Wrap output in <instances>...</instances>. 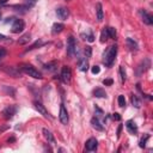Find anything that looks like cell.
<instances>
[{
  "instance_id": "24",
  "label": "cell",
  "mask_w": 153,
  "mask_h": 153,
  "mask_svg": "<svg viewBox=\"0 0 153 153\" xmlns=\"http://www.w3.org/2000/svg\"><path fill=\"white\" fill-rule=\"evenodd\" d=\"M132 104L135 108H140V107H141V102H140V99L138 98L136 95H132Z\"/></svg>"
},
{
  "instance_id": "16",
  "label": "cell",
  "mask_w": 153,
  "mask_h": 153,
  "mask_svg": "<svg viewBox=\"0 0 153 153\" xmlns=\"http://www.w3.org/2000/svg\"><path fill=\"white\" fill-rule=\"evenodd\" d=\"M78 68L81 71V72H86L87 68H88V61H87V58H80L78 60Z\"/></svg>"
},
{
  "instance_id": "20",
  "label": "cell",
  "mask_w": 153,
  "mask_h": 153,
  "mask_svg": "<svg viewBox=\"0 0 153 153\" xmlns=\"http://www.w3.org/2000/svg\"><path fill=\"white\" fill-rule=\"evenodd\" d=\"M91 124H92V127H93L95 129H97V131H99V132L104 131V127L100 124V122H99V120H98L97 117H93V119H91Z\"/></svg>"
},
{
  "instance_id": "36",
  "label": "cell",
  "mask_w": 153,
  "mask_h": 153,
  "mask_svg": "<svg viewBox=\"0 0 153 153\" xmlns=\"http://www.w3.org/2000/svg\"><path fill=\"white\" fill-rule=\"evenodd\" d=\"M112 119H114L115 121H121V116H120V114H117V112L112 114Z\"/></svg>"
},
{
  "instance_id": "18",
  "label": "cell",
  "mask_w": 153,
  "mask_h": 153,
  "mask_svg": "<svg viewBox=\"0 0 153 153\" xmlns=\"http://www.w3.org/2000/svg\"><path fill=\"white\" fill-rule=\"evenodd\" d=\"M43 67H44V69L47 72H54L58 68V61H50V62L46 63Z\"/></svg>"
},
{
  "instance_id": "38",
  "label": "cell",
  "mask_w": 153,
  "mask_h": 153,
  "mask_svg": "<svg viewBox=\"0 0 153 153\" xmlns=\"http://www.w3.org/2000/svg\"><path fill=\"white\" fill-rule=\"evenodd\" d=\"M87 41H88V42H93V41H95V37H93L92 34H90V35L87 36Z\"/></svg>"
},
{
  "instance_id": "25",
  "label": "cell",
  "mask_w": 153,
  "mask_h": 153,
  "mask_svg": "<svg viewBox=\"0 0 153 153\" xmlns=\"http://www.w3.org/2000/svg\"><path fill=\"white\" fill-rule=\"evenodd\" d=\"M108 38H109L108 30H107V28H104L103 31H102V34H100V42H102V43H104V42L108 40Z\"/></svg>"
},
{
  "instance_id": "33",
  "label": "cell",
  "mask_w": 153,
  "mask_h": 153,
  "mask_svg": "<svg viewBox=\"0 0 153 153\" xmlns=\"http://www.w3.org/2000/svg\"><path fill=\"white\" fill-rule=\"evenodd\" d=\"M36 3H37V0H25V4H27V6L29 8H31L32 6H35Z\"/></svg>"
},
{
  "instance_id": "28",
  "label": "cell",
  "mask_w": 153,
  "mask_h": 153,
  "mask_svg": "<svg viewBox=\"0 0 153 153\" xmlns=\"http://www.w3.org/2000/svg\"><path fill=\"white\" fill-rule=\"evenodd\" d=\"M107 30H108V35H109V37L110 38H116V30H115V28H107Z\"/></svg>"
},
{
  "instance_id": "11",
  "label": "cell",
  "mask_w": 153,
  "mask_h": 153,
  "mask_svg": "<svg viewBox=\"0 0 153 153\" xmlns=\"http://www.w3.org/2000/svg\"><path fill=\"white\" fill-rule=\"evenodd\" d=\"M3 71H4L5 73H7V74L12 75V76H15V78H19V76H20V72H19L16 67L5 66V67H3Z\"/></svg>"
},
{
  "instance_id": "19",
  "label": "cell",
  "mask_w": 153,
  "mask_h": 153,
  "mask_svg": "<svg viewBox=\"0 0 153 153\" xmlns=\"http://www.w3.org/2000/svg\"><path fill=\"white\" fill-rule=\"evenodd\" d=\"M63 29H65V25H63L62 23H55V24L53 25L52 32H53V35H58V34L62 32V31H63Z\"/></svg>"
},
{
  "instance_id": "15",
  "label": "cell",
  "mask_w": 153,
  "mask_h": 153,
  "mask_svg": "<svg viewBox=\"0 0 153 153\" xmlns=\"http://www.w3.org/2000/svg\"><path fill=\"white\" fill-rule=\"evenodd\" d=\"M140 15H141L142 20H144L145 24H147V25H152V24H153V17H152L149 13H147L146 11L141 10V11H140Z\"/></svg>"
},
{
  "instance_id": "42",
  "label": "cell",
  "mask_w": 153,
  "mask_h": 153,
  "mask_svg": "<svg viewBox=\"0 0 153 153\" xmlns=\"http://www.w3.org/2000/svg\"><path fill=\"white\" fill-rule=\"evenodd\" d=\"M0 19H1V16H0Z\"/></svg>"
},
{
  "instance_id": "9",
  "label": "cell",
  "mask_w": 153,
  "mask_h": 153,
  "mask_svg": "<svg viewBox=\"0 0 153 153\" xmlns=\"http://www.w3.org/2000/svg\"><path fill=\"white\" fill-rule=\"evenodd\" d=\"M59 119H60V122L62 124H67L68 123V112H67V109L65 108V105L61 104L60 105V115H59Z\"/></svg>"
},
{
  "instance_id": "14",
  "label": "cell",
  "mask_w": 153,
  "mask_h": 153,
  "mask_svg": "<svg viewBox=\"0 0 153 153\" xmlns=\"http://www.w3.org/2000/svg\"><path fill=\"white\" fill-rule=\"evenodd\" d=\"M126 128H127V131H128L131 134H133V135L138 133V126H136V123H135L134 121H132V120H129V121L126 122Z\"/></svg>"
},
{
  "instance_id": "17",
  "label": "cell",
  "mask_w": 153,
  "mask_h": 153,
  "mask_svg": "<svg viewBox=\"0 0 153 153\" xmlns=\"http://www.w3.org/2000/svg\"><path fill=\"white\" fill-rule=\"evenodd\" d=\"M96 13H97V20L102 22L104 18V13H103V6H102L100 3H97L96 5Z\"/></svg>"
},
{
  "instance_id": "39",
  "label": "cell",
  "mask_w": 153,
  "mask_h": 153,
  "mask_svg": "<svg viewBox=\"0 0 153 153\" xmlns=\"http://www.w3.org/2000/svg\"><path fill=\"white\" fill-rule=\"evenodd\" d=\"M121 131H122V124H120V126H119V128H117V138H120Z\"/></svg>"
},
{
  "instance_id": "12",
  "label": "cell",
  "mask_w": 153,
  "mask_h": 153,
  "mask_svg": "<svg viewBox=\"0 0 153 153\" xmlns=\"http://www.w3.org/2000/svg\"><path fill=\"white\" fill-rule=\"evenodd\" d=\"M56 15L61 20H66L69 17V11L66 7H60L56 10Z\"/></svg>"
},
{
  "instance_id": "2",
  "label": "cell",
  "mask_w": 153,
  "mask_h": 153,
  "mask_svg": "<svg viewBox=\"0 0 153 153\" xmlns=\"http://www.w3.org/2000/svg\"><path fill=\"white\" fill-rule=\"evenodd\" d=\"M20 69H22L25 74H28L29 76H32V78H35V79H42L41 72L38 71V69H36L32 65H29V63H23L22 67H20Z\"/></svg>"
},
{
  "instance_id": "34",
  "label": "cell",
  "mask_w": 153,
  "mask_h": 153,
  "mask_svg": "<svg viewBox=\"0 0 153 153\" xmlns=\"http://www.w3.org/2000/svg\"><path fill=\"white\" fill-rule=\"evenodd\" d=\"M6 55V49L5 48H0V61H1L3 58H5Z\"/></svg>"
},
{
  "instance_id": "22",
  "label": "cell",
  "mask_w": 153,
  "mask_h": 153,
  "mask_svg": "<svg viewBox=\"0 0 153 153\" xmlns=\"http://www.w3.org/2000/svg\"><path fill=\"white\" fill-rule=\"evenodd\" d=\"M126 42H127V46H128V48L131 49V50H138V43L133 40V38H131V37H128L126 40Z\"/></svg>"
},
{
  "instance_id": "3",
  "label": "cell",
  "mask_w": 153,
  "mask_h": 153,
  "mask_svg": "<svg viewBox=\"0 0 153 153\" xmlns=\"http://www.w3.org/2000/svg\"><path fill=\"white\" fill-rule=\"evenodd\" d=\"M76 53V41L73 36H69L67 40V55L73 58Z\"/></svg>"
},
{
  "instance_id": "8",
  "label": "cell",
  "mask_w": 153,
  "mask_h": 153,
  "mask_svg": "<svg viewBox=\"0 0 153 153\" xmlns=\"http://www.w3.org/2000/svg\"><path fill=\"white\" fill-rule=\"evenodd\" d=\"M97 147H98V141L95 138H90L85 144V149L87 152H93L97 149Z\"/></svg>"
},
{
  "instance_id": "30",
  "label": "cell",
  "mask_w": 153,
  "mask_h": 153,
  "mask_svg": "<svg viewBox=\"0 0 153 153\" xmlns=\"http://www.w3.org/2000/svg\"><path fill=\"white\" fill-rule=\"evenodd\" d=\"M120 75H121V81L124 83L127 76H126V71H124V67L123 66H120Z\"/></svg>"
},
{
  "instance_id": "7",
  "label": "cell",
  "mask_w": 153,
  "mask_h": 153,
  "mask_svg": "<svg viewBox=\"0 0 153 153\" xmlns=\"http://www.w3.org/2000/svg\"><path fill=\"white\" fill-rule=\"evenodd\" d=\"M17 107L16 105H10V107H7L6 109H4L3 110V115H4V117L6 119V120H10V119H12L16 115V112H17Z\"/></svg>"
},
{
  "instance_id": "13",
  "label": "cell",
  "mask_w": 153,
  "mask_h": 153,
  "mask_svg": "<svg viewBox=\"0 0 153 153\" xmlns=\"http://www.w3.org/2000/svg\"><path fill=\"white\" fill-rule=\"evenodd\" d=\"M42 133H43V135H44V138L47 139V141L50 144V145H55L56 144V141H55V138H54V135H53V133L50 132L49 129H47V128H43L42 129Z\"/></svg>"
},
{
  "instance_id": "10",
  "label": "cell",
  "mask_w": 153,
  "mask_h": 153,
  "mask_svg": "<svg viewBox=\"0 0 153 153\" xmlns=\"http://www.w3.org/2000/svg\"><path fill=\"white\" fill-rule=\"evenodd\" d=\"M34 105H35V109L40 112L43 117H46V119H52V116H50V114L47 111V109L40 103V102H34Z\"/></svg>"
},
{
  "instance_id": "35",
  "label": "cell",
  "mask_w": 153,
  "mask_h": 153,
  "mask_svg": "<svg viewBox=\"0 0 153 153\" xmlns=\"http://www.w3.org/2000/svg\"><path fill=\"white\" fill-rule=\"evenodd\" d=\"M112 83H114L112 79H104V80H103V84H104L105 86H110V85H112Z\"/></svg>"
},
{
  "instance_id": "4",
  "label": "cell",
  "mask_w": 153,
  "mask_h": 153,
  "mask_svg": "<svg viewBox=\"0 0 153 153\" xmlns=\"http://www.w3.org/2000/svg\"><path fill=\"white\" fill-rule=\"evenodd\" d=\"M61 80L63 84H69L71 83V79H72V71L69 67L65 66L61 71Z\"/></svg>"
},
{
  "instance_id": "6",
  "label": "cell",
  "mask_w": 153,
  "mask_h": 153,
  "mask_svg": "<svg viewBox=\"0 0 153 153\" xmlns=\"http://www.w3.org/2000/svg\"><path fill=\"white\" fill-rule=\"evenodd\" d=\"M24 28H25L24 20H22V19H15L13 24H12L11 31L13 32V34H19V32H22L24 30Z\"/></svg>"
},
{
  "instance_id": "21",
  "label": "cell",
  "mask_w": 153,
  "mask_h": 153,
  "mask_svg": "<svg viewBox=\"0 0 153 153\" xmlns=\"http://www.w3.org/2000/svg\"><path fill=\"white\" fill-rule=\"evenodd\" d=\"M30 40H31V35L30 34H24L23 36H20V38L18 40V44H20V46L27 44V43L30 42Z\"/></svg>"
},
{
  "instance_id": "32",
  "label": "cell",
  "mask_w": 153,
  "mask_h": 153,
  "mask_svg": "<svg viewBox=\"0 0 153 153\" xmlns=\"http://www.w3.org/2000/svg\"><path fill=\"white\" fill-rule=\"evenodd\" d=\"M84 53H85L86 58H91V55H92V48H91L90 46H86V48H85V50H84Z\"/></svg>"
},
{
  "instance_id": "23",
  "label": "cell",
  "mask_w": 153,
  "mask_h": 153,
  "mask_svg": "<svg viewBox=\"0 0 153 153\" xmlns=\"http://www.w3.org/2000/svg\"><path fill=\"white\" fill-rule=\"evenodd\" d=\"M93 96L97 98H104L107 97V93L103 88H96V90H93Z\"/></svg>"
},
{
  "instance_id": "40",
  "label": "cell",
  "mask_w": 153,
  "mask_h": 153,
  "mask_svg": "<svg viewBox=\"0 0 153 153\" xmlns=\"http://www.w3.org/2000/svg\"><path fill=\"white\" fill-rule=\"evenodd\" d=\"M7 0H0V4H6Z\"/></svg>"
},
{
  "instance_id": "37",
  "label": "cell",
  "mask_w": 153,
  "mask_h": 153,
  "mask_svg": "<svg viewBox=\"0 0 153 153\" xmlns=\"http://www.w3.org/2000/svg\"><path fill=\"white\" fill-rule=\"evenodd\" d=\"M91 71H92V73H93V74H98V73L100 72V68H99L98 66H93Z\"/></svg>"
},
{
  "instance_id": "29",
  "label": "cell",
  "mask_w": 153,
  "mask_h": 153,
  "mask_svg": "<svg viewBox=\"0 0 153 153\" xmlns=\"http://www.w3.org/2000/svg\"><path fill=\"white\" fill-rule=\"evenodd\" d=\"M43 46V43L41 42V41H37V42H35L32 46H30L27 50H25V52H29V50H32V49H35V48H38V47H42Z\"/></svg>"
},
{
  "instance_id": "26",
  "label": "cell",
  "mask_w": 153,
  "mask_h": 153,
  "mask_svg": "<svg viewBox=\"0 0 153 153\" xmlns=\"http://www.w3.org/2000/svg\"><path fill=\"white\" fill-rule=\"evenodd\" d=\"M149 139V135L148 134H146L145 136H142L141 138V140H140V144H139V146L141 147V148H145V146H146V142H147V140Z\"/></svg>"
},
{
  "instance_id": "31",
  "label": "cell",
  "mask_w": 153,
  "mask_h": 153,
  "mask_svg": "<svg viewBox=\"0 0 153 153\" xmlns=\"http://www.w3.org/2000/svg\"><path fill=\"white\" fill-rule=\"evenodd\" d=\"M117 102H119V107L123 108V107L126 105V98H124V96L120 95V96H119V99H117Z\"/></svg>"
},
{
  "instance_id": "27",
  "label": "cell",
  "mask_w": 153,
  "mask_h": 153,
  "mask_svg": "<svg viewBox=\"0 0 153 153\" xmlns=\"http://www.w3.org/2000/svg\"><path fill=\"white\" fill-rule=\"evenodd\" d=\"M4 91L7 93V95H11V97H15L16 95V91H15V88H12V87H8V86H4Z\"/></svg>"
},
{
  "instance_id": "41",
  "label": "cell",
  "mask_w": 153,
  "mask_h": 153,
  "mask_svg": "<svg viewBox=\"0 0 153 153\" xmlns=\"http://www.w3.org/2000/svg\"><path fill=\"white\" fill-rule=\"evenodd\" d=\"M4 38H5V36H4V35H1V34H0V40H4Z\"/></svg>"
},
{
  "instance_id": "1",
  "label": "cell",
  "mask_w": 153,
  "mask_h": 153,
  "mask_svg": "<svg viewBox=\"0 0 153 153\" xmlns=\"http://www.w3.org/2000/svg\"><path fill=\"white\" fill-rule=\"evenodd\" d=\"M116 54H117V46H111L105 50V53L103 54V62L107 67L112 66L115 58H116Z\"/></svg>"
},
{
  "instance_id": "5",
  "label": "cell",
  "mask_w": 153,
  "mask_h": 153,
  "mask_svg": "<svg viewBox=\"0 0 153 153\" xmlns=\"http://www.w3.org/2000/svg\"><path fill=\"white\" fill-rule=\"evenodd\" d=\"M149 67H151V61H149V59H144V61L140 62V65H139L138 68H136V75L140 76L142 73H145Z\"/></svg>"
}]
</instances>
